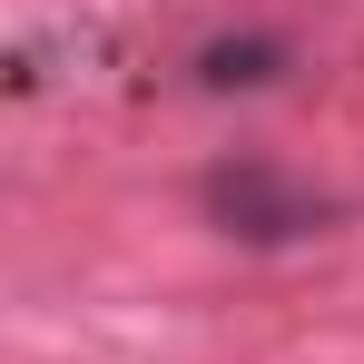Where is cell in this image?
<instances>
[{
    "instance_id": "6da1fadb",
    "label": "cell",
    "mask_w": 364,
    "mask_h": 364,
    "mask_svg": "<svg viewBox=\"0 0 364 364\" xmlns=\"http://www.w3.org/2000/svg\"><path fill=\"white\" fill-rule=\"evenodd\" d=\"M207 217L227 237H246V246H286V237H305L325 217V197L305 178H286V168H266V158H237V168L207 178Z\"/></svg>"
},
{
    "instance_id": "7a4b0ae2",
    "label": "cell",
    "mask_w": 364,
    "mask_h": 364,
    "mask_svg": "<svg viewBox=\"0 0 364 364\" xmlns=\"http://www.w3.org/2000/svg\"><path fill=\"white\" fill-rule=\"evenodd\" d=\"M276 40H217L207 50V89H256V79H276Z\"/></svg>"
}]
</instances>
